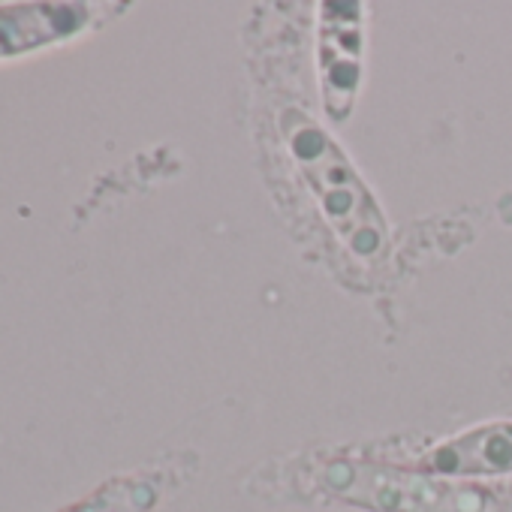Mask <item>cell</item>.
Wrapping results in <instances>:
<instances>
[{
  "label": "cell",
  "mask_w": 512,
  "mask_h": 512,
  "mask_svg": "<svg viewBox=\"0 0 512 512\" xmlns=\"http://www.w3.org/2000/svg\"><path fill=\"white\" fill-rule=\"evenodd\" d=\"M305 488L371 512H512V491L428 470L335 458L302 473Z\"/></svg>",
  "instance_id": "6da1fadb"
},
{
  "label": "cell",
  "mask_w": 512,
  "mask_h": 512,
  "mask_svg": "<svg viewBox=\"0 0 512 512\" xmlns=\"http://www.w3.org/2000/svg\"><path fill=\"white\" fill-rule=\"evenodd\" d=\"M281 127L338 238L359 260H377L386 247V220L341 148L296 109L284 112Z\"/></svg>",
  "instance_id": "7a4b0ae2"
},
{
  "label": "cell",
  "mask_w": 512,
  "mask_h": 512,
  "mask_svg": "<svg viewBox=\"0 0 512 512\" xmlns=\"http://www.w3.org/2000/svg\"><path fill=\"white\" fill-rule=\"evenodd\" d=\"M94 19V7L73 0L0 7V58L37 52L79 37Z\"/></svg>",
  "instance_id": "3957f363"
},
{
  "label": "cell",
  "mask_w": 512,
  "mask_h": 512,
  "mask_svg": "<svg viewBox=\"0 0 512 512\" xmlns=\"http://www.w3.org/2000/svg\"><path fill=\"white\" fill-rule=\"evenodd\" d=\"M428 473L467 476H509L512 473V422H491L431 446L422 458Z\"/></svg>",
  "instance_id": "277c9868"
},
{
  "label": "cell",
  "mask_w": 512,
  "mask_h": 512,
  "mask_svg": "<svg viewBox=\"0 0 512 512\" xmlns=\"http://www.w3.org/2000/svg\"><path fill=\"white\" fill-rule=\"evenodd\" d=\"M160 497L163 479L157 473H133L100 485L94 494L61 512H151L160 503Z\"/></svg>",
  "instance_id": "5b68a950"
}]
</instances>
